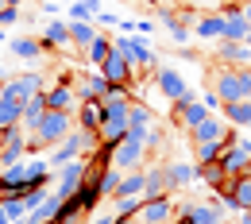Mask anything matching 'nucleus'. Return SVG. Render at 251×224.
<instances>
[{
  "label": "nucleus",
  "instance_id": "8",
  "mask_svg": "<svg viewBox=\"0 0 251 224\" xmlns=\"http://www.w3.org/2000/svg\"><path fill=\"white\" fill-rule=\"evenodd\" d=\"M100 74H104V81H108V85H124V89L131 85V81H135V66L127 62V58L120 54V50H112V54L104 58Z\"/></svg>",
  "mask_w": 251,
  "mask_h": 224
},
{
  "label": "nucleus",
  "instance_id": "48",
  "mask_svg": "<svg viewBox=\"0 0 251 224\" xmlns=\"http://www.w3.org/2000/svg\"><path fill=\"white\" fill-rule=\"evenodd\" d=\"M178 4H182V0H178Z\"/></svg>",
  "mask_w": 251,
  "mask_h": 224
},
{
  "label": "nucleus",
  "instance_id": "33",
  "mask_svg": "<svg viewBox=\"0 0 251 224\" xmlns=\"http://www.w3.org/2000/svg\"><path fill=\"white\" fill-rule=\"evenodd\" d=\"M139 205H143V197H112L116 217H135V213H139Z\"/></svg>",
  "mask_w": 251,
  "mask_h": 224
},
{
  "label": "nucleus",
  "instance_id": "20",
  "mask_svg": "<svg viewBox=\"0 0 251 224\" xmlns=\"http://www.w3.org/2000/svg\"><path fill=\"white\" fill-rule=\"evenodd\" d=\"M232 213H251V174L232 178Z\"/></svg>",
  "mask_w": 251,
  "mask_h": 224
},
{
  "label": "nucleus",
  "instance_id": "31",
  "mask_svg": "<svg viewBox=\"0 0 251 224\" xmlns=\"http://www.w3.org/2000/svg\"><path fill=\"white\" fill-rule=\"evenodd\" d=\"M0 209L8 213V221H12V224H24V217H27L24 197H0Z\"/></svg>",
  "mask_w": 251,
  "mask_h": 224
},
{
  "label": "nucleus",
  "instance_id": "34",
  "mask_svg": "<svg viewBox=\"0 0 251 224\" xmlns=\"http://www.w3.org/2000/svg\"><path fill=\"white\" fill-rule=\"evenodd\" d=\"M162 143H166V135H162V128H158V124H151V128H147V139H143V147H147V151H158Z\"/></svg>",
  "mask_w": 251,
  "mask_h": 224
},
{
  "label": "nucleus",
  "instance_id": "22",
  "mask_svg": "<svg viewBox=\"0 0 251 224\" xmlns=\"http://www.w3.org/2000/svg\"><path fill=\"white\" fill-rule=\"evenodd\" d=\"M201 182H205V186H209L213 193L232 190V178H228V174L220 170V162H205V166H201Z\"/></svg>",
  "mask_w": 251,
  "mask_h": 224
},
{
  "label": "nucleus",
  "instance_id": "10",
  "mask_svg": "<svg viewBox=\"0 0 251 224\" xmlns=\"http://www.w3.org/2000/svg\"><path fill=\"white\" fill-rule=\"evenodd\" d=\"M43 97H47V108H50V112H70V116H74L77 104H81L77 93H74V81H54Z\"/></svg>",
  "mask_w": 251,
  "mask_h": 224
},
{
  "label": "nucleus",
  "instance_id": "19",
  "mask_svg": "<svg viewBox=\"0 0 251 224\" xmlns=\"http://www.w3.org/2000/svg\"><path fill=\"white\" fill-rule=\"evenodd\" d=\"M8 50H12L16 58H24V62H35V58H43V54H47V50H43V39H35V35L8 39Z\"/></svg>",
  "mask_w": 251,
  "mask_h": 224
},
{
  "label": "nucleus",
  "instance_id": "35",
  "mask_svg": "<svg viewBox=\"0 0 251 224\" xmlns=\"http://www.w3.org/2000/svg\"><path fill=\"white\" fill-rule=\"evenodd\" d=\"M24 20V8H4L0 12V27H12V24H20Z\"/></svg>",
  "mask_w": 251,
  "mask_h": 224
},
{
  "label": "nucleus",
  "instance_id": "38",
  "mask_svg": "<svg viewBox=\"0 0 251 224\" xmlns=\"http://www.w3.org/2000/svg\"><path fill=\"white\" fill-rule=\"evenodd\" d=\"M116 221V213H112V217H108V213H97V217H89V224H112Z\"/></svg>",
  "mask_w": 251,
  "mask_h": 224
},
{
  "label": "nucleus",
  "instance_id": "44",
  "mask_svg": "<svg viewBox=\"0 0 251 224\" xmlns=\"http://www.w3.org/2000/svg\"><path fill=\"white\" fill-rule=\"evenodd\" d=\"M244 43H248V47H251V31H248V39H244Z\"/></svg>",
  "mask_w": 251,
  "mask_h": 224
},
{
  "label": "nucleus",
  "instance_id": "2",
  "mask_svg": "<svg viewBox=\"0 0 251 224\" xmlns=\"http://www.w3.org/2000/svg\"><path fill=\"white\" fill-rule=\"evenodd\" d=\"M39 93H43V74H39V70H20V74H12V77L0 85V97L12 100V104H20V108Z\"/></svg>",
  "mask_w": 251,
  "mask_h": 224
},
{
  "label": "nucleus",
  "instance_id": "12",
  "mask_svg": "<svg viewBox=\"0 0 251 224\" xmlns=\"http://www.w3.org/2000/svg\"><path fill=\"white\" fill-rule=\"evenodd\" d=\"M217 66L251 70V47L248 43H217Z\"/></svg>",
  "mask_w": 251,
  "mask_h": 224
},
{
  "label": "nucleus",
  "instance_id": "47",
  "mask_svg": "<svg viewBox=\"0 0 251 224\" xmlns=\"http://www.w3.org/2000/svg\"><path fill=\"white\" fill-rule=\"evenodd\" d=\"M248 174H251V166H248Z\"/></svg>",
  "mask_w": 251,
  "mask_h": 224
},
{
  "label": "nucleus",
  "instance_id": "16",
  "mask_svg": "<svg viewBox=\"0 0 251 224\" xmlns=\"http://www.w3.org/2000/svg\"><path fill=\"white\" fill-rule=\"evenodd\" d=\"M193 35L205 43H220L224 39V16L220 12H201V20L193 24Z\"/></svg>",
  "mask_w": 251,
  "mask_h": 224
},
{
  "label": "nucleus",
  "instance_id": "23",
  "mask_svg": "<svg viewBox=\"0 0 251 224\" xmlns=\"http://www.w3.org/2000/svg\"><path fill=\"white\" fill-rule=\"evenodd\" d=\"M108 54H112V35H97L93 43H89V50H85V58H89V70H100Z\"/></svg>",
  "mask_w": 251,
  "mask_h": 224
},
{
  "label": "nucleus",
  "instance_id": "28",
  "mask_svg": "<svg viewBox=\"0 0 251 224\" xmlns=\"http://www.w3.org/2000/svg\"><path fill=\"white\" fill-rule=\"evenodd\" d=\"M97 24H70V43L74 47H81V50H89V43L97 39Z\"/></svg>",
  "mask_w": 251,
  "mask_h": 224
},
{
  "label": "nucleus",
  "instance_id": "25",
  "mask_svg": "<svg viewBox=\"0 0 251 224\" xmlns=\"http://www.w3.org/2000/svg\"><path fill=\"white\" fill-rule=\"evenodd\" d=\"M20 124H24V108L0 97V135H4V131H12V128H20Z\"/></svg>",
  "mask_w": 251,
  "mask_h": 224
},
{
  "label": "nucleus",
  "instance_id": "17",
  "mask_svg": "<svg viewBox=\"0 0 251 224\" xmlns=\"http://www.w3.org/2000/svg\"><path fill=\"white\" fill-rule=\"evenodd\" d=\"M220 116H224V124H232V128L251 131V100H232V104H224Z\"/></svg>",
  "mask_w": 251,
  "mask_h": 224
},
{
  "label": "nucleus",
  "instance_id": "26",
  "mask_svg": "<svg viewBox=\"0 0 251 224\" xmlns=\"http://www.w3.org/2000/svg\"><path fill=\"white\" fill-rule=\"evenodd\" d=\"M120 182H124V170H116V166H108L100 178H97V193L100 197H116V190H120Z\"/></svg>",
  "mask_w": 251,
  "mask_h": 224
},
{
  "label": "nucleus",
  "instance_id": "40",
  "mask_svg": "<svg viewBox=\"0 0 251 224\" xmlns=\"http://www.w3.org/2000/svg\"><path fill=\"white\" fill-rule=\"evenodd\" d=\"M112 224H139V221H135V217H116Z\"/></svg>",
  "mask_w": 251,
  "mask_h": 224
},
{
  "label": "nucleus",
  "instance_id": "24",
  "mask_svg": "<svg viewBox=\"0 0 251 224\" xmlns=\"http://www.w3.org/2000/svg\"><path fill=\"white\" fill-rule=\"evenodd\" d=\"M143 190H147V174L143 170H127L120 190H116V197H143Z\"/></svg>",
  "mask_w": 251,
  "mask_h": 224
},
{
  "label": "nucleus",
  "instance_id": "1",
  "mask_svg": "<svg viewBox=\"0 0 251 224\" xmlns=\"http://www.w3.org/2000/svg\"><path fill=\"white\" fill-rule=\"evenodd\" d=\"M209 89L220 97V104H232V100H248V77H244V70L217 66V70L209 74Z\"/></svg>",
  "mask_w": 251,
  "mask_h": 224
},
{
  "label": "nucleus",
  "instance_id": "21",
  "mask_svg": "<svg viewBox=\"0 0 251 224\" xmlns=\"http://www.w3.org/2000/svg\"><path fill=\"white\" fill-rule=\"evenodd\" d=\"M97 12H100V4H93V0H74V4H66V20H70V24H97Z\"/></svg>",
  "mask_w": 251,
  "mask_h": 224
},
{
  "label": "nucleus",
  "instance_id": "41",
  "mask_svg": "<svg viewBox=\"0 0 251 224\" xmlns=\"http://www.w3.org/2000/svg\"><path fill=\"white\" fill-rule=\"evenodd\" d=\"M4 4H12V8H24V0H4Z\"/></svg>",
  "mask_w": 251,
  "mask_h": 224
},
{
  "label": "nucleus",
  "instance_id": "45",
  "mask_svg": "<svg viewBox=\"0 0 251 224\" xmlns=\"http://www.w3.org/2000/svg\"><path fill=\"white\" fill-rule=\"evenodd\" d=\"M39 4H54V0H39Z\"/></svg>",
  "mask_w": 251,
  "mask_h": 224
},
{
  "label": "nucleus",
  "instance_id": "6",
  "mask_svg": "<svg viewBox=\"0 0 251 224\" xmlns=\"http://www.w3.org/2000/svg\"><path fill=\"white\" fill-rule=\"evenodd\" d=\"M155 89H158V97L162 100H178V97H186L189 93V85H186V77L178 74V70H170V66H158L155 70Z\"/></svg>",
  "mask_w": 251,
  "mask_h": 224
},
{
  "label": "nucleus",
  "instance_id": "7",
  "mask_svg": "<svg viewBox=\"0 0 251 224\" xmlns=\"http://www.w3.org/2000/svg\"><path fill=\"white\" fill-rule=\"evenodd\" d=\"M143 159H147V147L143 143H135V139H124V143H116L112 147V166L116 170H143Z\"/></svg>",
  "mask_w": 251,
  "mask_h": 224
},
{
  "label": "nucleus",
  "instance_id": "39",
  "mask_svg": "<svg viewBox=\"0 0 251 224\" xmlns=\"http://www.w3.org/2000/svg\"><path fill=\"white\" fill-rule=\"evenodd\" d=\"M244 20H248V27H251V0H244Z\"/></svg>",
  "mask_w": 251,
  "mask_h": 224
},
{
  "label": "nucleus",
  "instance_id": "9",
  "mask_svg": "<svg viewBox=\"0 0 251 224\" xmlns=\"http://www.w3.org/2000/svg\"><path fill=\"white\" fill-rule=\"evenodd\" d=\"M174 217H178V209H174V201H170V197L143 201V205H139V213H135V221H139V224H170Z\"/></svg>",
  "mask_w": 251,
  "mask_h": 224
},
{
  "label": "nucleus",
  "instance_id": "36",
  "mask_svg": "<svg viewBox=\"0 0 251 224\" xmlns=\"http://www.w3.org/2000/svg\"><path fill=\"white\" fill-rule=\"evenodd\" d=\"M97 24H104V27H120V16H116V12H97Z\"/></svg>",
  "mask_w": 251,
  "mask_h": 224
},
{
  "label": "nucleus",
  "instance_id": "4",
  "mask_svg": "<svg viewBox=\"0 0 251 224\" xmlns=\"http://www.w3.org/2000/svg\"><path fill=\"white\" fill-rule=\"evenodd\" d=\"M27 139H31V131L24 128V124L0 135V170L12 166V162H24V155H27Z\"/></svg>",
  "mask_w": 251,
  "mask_h": 224
},
{
  "label": "nucleus",
  "instance_id": "15",
  "mask_svg": "<svg viewBox=\"0 0 251 224\" xmlns=\"http://www.w3.org/2000/svg\"><path fill=\"white\" fill-rule=\"evenodd\" d=\"M224 128H228V124H224V116H220V112H213L209 120H201L197 128L189 131V143H193V147H197V143H217L220 135H224Z\"/></svg>",
  "mask_w": 251,
  "mask_h": 224
},
{
  "label": "nucleus",
  "instance_id": "37",
  "mask_svg": "<svg viewBox=\"0 0 251 224\" xmlns=\"http://www.w3.org/2000/svg\"><path fill=\"white\" fill-rule=\"evenodd\" d=\"M189 4H193V8H201V12H220V4H224V0H189Z\"/></svg>",
  "mask_w": 251,
  "mask_h": 224
},
{
  "label": "nucleus",
  "instance_id": "3",
  "mask_svg": "<svg viewBox=\"0 0 251 224\" xmlns=\"http://www.w3.org/2000/svg\"><path fill=\"white\" fill-rule=\"evenodd\" d=\"M217 162H220V170H224L228 178H240V174H248V166H251V135H240L232 147H224Z\"/></svg>",
  "mask_w": 251,
  "mask_h": 224
},
{
  "label": "nucleus",
  "instance_id": "46",
  "mask_svg": "<svg viewBox=\"0 0 251 224\" xmlns=\"http://www.w3.org/2000/svg\"><path fill=\"white\" fill-rule=\"evenodd\" d=\"M93 4H100V0H93Z\"/></svg>",
  "mask_w": 251,
  "mask_h": 224
},
{
  "label": "nucleus",
  "instance_id": "13",
  "mask_svg": "<svg viewBox=\"0 0 251 224\" xmlns=\"http://www.w3.org/2000/svg\"><path fill=\"white\" fill-rule=\"evenodd\" d=\"M147 174V190H143V201H155V197H174L170 190V174H166V162H155L143 170Z\"/></svg>",
  "mask_w": 251,
  "mask_h": 224
},
{
  "label": "nucleus",
  "instance_id": "43",
  "mask_svg": "<svg viewBox=\"0 0 251 224\" xmlns=\"http://www.w3.org/2000/svg\"><path fill=\"white\" fill-rule=\"evenodd\" d=\"M4 8H12V4H4V0H0V12H4Z\"/></svg>",
  "mask_w": 251,
  "mask_h": 224
},
{
  "label": "nucleus",
  "instance_id": "29",
  "mask_svg": "<svg viewBox=\"0 0 251 224\" xmlns=\"http://www.w3.org/2000/svg\"><path fill=\"white\" fill-rule=\"evenodd\" d=\"M74 197H77V205H81V213H85V217H93L97 205H100V193H97L93 182H81V190L74 193Z\"/></svg>",
  "mask_w": 251,
  "mask_h": 224
},
{
  "label": "nucleus",
  "instance_id": "30",
  "mask_svg": "<svg viewBox=\"0 0 251 224\" xmlns=\"http://www.w3.org/2000/svg\"><path fill=\"white\" fill-rule=\"evenodd\" d=\"M127 124H131V128H151V124H155V112H151L143 100H131V108H127Z\"/></svg>",
  "mask_w": 251,
  "mask_h": 224
},
{
  "label": "nucleus",
  "instance_id": "5",
  "mask_svg": "<svg viewBox=\"0 0 251 224\" xmlns=\"http://www.w3.org/2000/svg\"><path fill=\"white\" fill-rule=\"evenodd\" d=\"M178 217H182L186 224H224L228 221V213L220 209L213 197H209V201H189V205H182Z\"/></svg>",
  "mask_w": 251,
  "mask_h": 224
},
{
  "label": "nucleus",
  "instance_id": "27",
  "mask_svg": "<svg viewBox=\"0 0 251 224\" xmlns=\"http://www.w3.org/2000/svg\"><path fill=\"white\" fill-rule=\"evenodd\" d=\"M43 116H47V97L39 93V97H31V100H27V104H24V128L31 131L35 124H39V120H43Z\"/></svg>",
  "mask_w": 251,
  "mask_h": 224
},
{
  "label": "nucleus",
  "instance_id": "11",
  "mask_svg": "<svg viewBox=\"0 0 251 224\" xmlns=\"http://www.w3.org/2000/svg\"><path fill=\"white\" fill-rule=\"evenodd\" d=\"M166 174H170V190L174 193H182V190H189V186L201 182V166H197V162H186V159L166 162Z\"/></svg>",
  "mask_w": 251,
  "mask_h": 224
},
{
  "label": "nucleus",
  "instance_id": "32",
  "mask_svg": "<svg viewBox=\"0 0 251 224\" xmlns=\"http://www.w3.org/2000/svg\"><path fill=\"white\" fill-rule=\"evenodd\" d=\"M220 159V143H197L193 147V162L205 166V162H217Z\"/></svg>",
  "mask_w": 251,
  "mask_h": 224
},
{
  "label": "nucleus",
  "instance_id": "18",
  "mask_svg": "<svg viewBox=\"0 0 251 224\" xmlns=\"http://www.w3.org/2000/svg\"><path fill=\"white\" fill-rule=\"evenodd\" d=\"M74 116H77V128L81 131H97L100 120H104V104H100V100H81Z\"/></svg>",
  "mask_w": 251,
  "mask_h": 224
},
{
  "label": "nucleus",
  "instance_id": "14",
  "mask_svg": "<svg viewBox=\"0 0 251 224\" xmlns=\"http://www.w3.org/2000/svg\"><path fill=\"white\" fill-rule=\"evenodd\" d=\"M70 43V20H50L43 27V50H66Z\"/></svg>",
  "mask_w": 251,
  "mask_h": 224
},
{
  "label": "nucleus",
  "instance_id": "42",
  "mask_svg": "<svg viewBox=\"0 0 251 224\" xmlns=\"http://www.w3.org/2000/svg\"><path fill=\"white\" fill-rule=\"evenodd\" d=\"M0 224H12V221H8V213H4V209H0Z\"/></svg>",
  "mask_w": 251,
  "mask_h": 224
}]
</instances>
